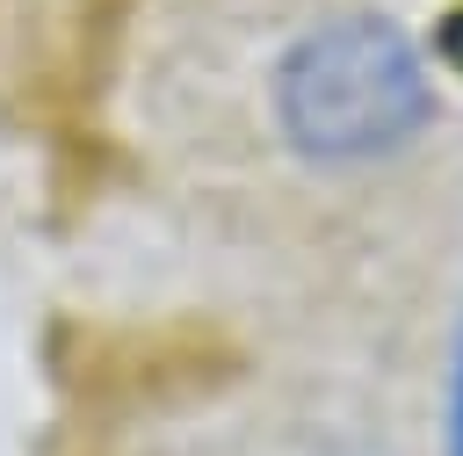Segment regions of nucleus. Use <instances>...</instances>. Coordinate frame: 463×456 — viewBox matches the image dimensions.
<instances>
[{"label":"nucleus","instance_id":"nucleus-1","mask_svg":"<svg viewBox=\"0 0 463 456\" xmlns=\"http://www.w3.org/2000/svg\"><path fill=\"white\" fill-rule=\"evenodd\" d=\"M268 101L297 159L369 166L405 152L434 123V65H427V43H412L391 14L347 7L282 43Z\"/></svg>","mask_w":463,"mask_h":456},{"label":"nucleus","instance_id":"nucleus-3","mask_svg":"<svg viewBox=\"0 0 463 456\" xmlns=\"http://www.w3.org/2000/svg\"><path fill=\"white\" fill-rule=\"evenodd\" d=\"M427 58H441L449 72H463V7H449L441 22H434V51Z\"/></svg>","mask_w":463,"mask_h":456},{"label":"nucleus","instance_id":"nucleus-2","mask_svg":"<svg viewBox=\"0 0 463 456\" xmlns=\"http://www.w3.org/2000/svg\"><path fill=\"white\" fill-rule=\"evenodd\" d=\"M441 456H463V318L449 333V369H441Z\"/></svg>","mask_w":463,"mask_h":456}]
</instances>
